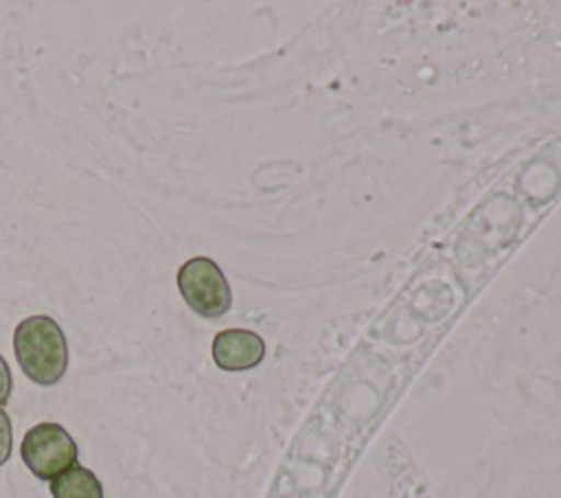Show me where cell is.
I'll return each mask as SVG.
<instances>
[{"label":"cell","mask_w":561,"mask_h":498,"mask_svg":"<svg viewBox=\"0 0 561 498\" xmlns=\"http://www.w3.org/2000/svg\"><path fill=\"white\" fill-rule=\"evenodd\" d=\"M13 353L22 373L39 386L57 384L66 375L70 360L61 327L44 314L18 322L13 331Z\"/></svg>","instance_id":"obj_1"},{"label":"cell","mask_w":561,"mask_h":498,"mask_svg":"<svg viewBox=\"0 0 561 498\" xmlns=\"http://www.w3.org/2000/svg\"><path fill=\"white\" fill-rule=\"evenodd\" d=\"M20 456L28 472L39 480H53L77 465V443L70 432L53 421H42L26 430L20 443Z\"/></svg>","instance_id":"obj_2"},{"label":"cell","mask_w":561,"mask_h":498,"mask_svg":"<svg viewBox=\"0 0 561 498\" xmlns=\"http://www.w3.org/2000/svg\"><path fill=\"white\" fill-rule=\"evenodd\" d=\"M184 303L204 318H219L230 309L232 294L221 268L208 257H193L178 270Z\"/></svg>","instance_id":"obj_3"},{"label":"cell","mask_w":561,"mask_h":498,"mask_svg":"<svg viewBox=\"0 0 561 498\" xmlns=\"http://www.w3.org/2000/svg\"><path fill=\"white\" fill-rule=\"evenodd\" d=\"M213 360L224 371L254 369L265 355V342L250 329H224L213 338Z\"/></svg>","instance_id":"obj_4"},{"label":"cell","mask_w":561,"mask_h":498,"mask_svg":"<svg viewBox=\"0 0 561 498\" xmlns=\"http://www.w3.org/2000/svg\"><path fill=\"white\" fill-rule=\"evenodd\" d=\"M53 498H103V485L96 474L83 465H72L50 480Z\"/></svg>","instance_id":"obj_5"},{"label":"cell","mask_w":561,"mask_h":498,"mask_svg":"<svg viewBox=\"0 0 561 498\" xmlns=\"http://www.w3.org/2000/svg\"><path fill=\"white\" fill-rule=\"evenodd\" d=\"M13 450V430H11V419L4 408H0V467L9 461Z\"/></svg>","instance_id":"obj_6"},{"label":"cell","mask_w":561,"mask_h":498,"mask_svg":"<svg viewBox=\"0 0 561 498\" xmlns=\"http://www.w3.org/2000/svg\"><path fill=\"white\" fill-rule=\"evenodd\" d=\"M11 388H13L11 369H9L7 360L0 355V408L9 401V397H11Z\"/></svg>","instance_id":"obj_7"}]
</instances>
